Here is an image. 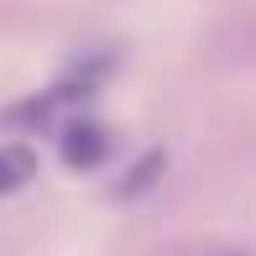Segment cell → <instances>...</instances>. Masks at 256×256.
I'll return each instance as SVG.
<instances>
[{"label":"cell","instance_id":"2","mask_svg":"<svg viewBox=\"0 0 256 256\" xmlns=\"http://www.w3.org/2000/svg\"><path fill=\"white\" fill-rule=\"evenodd\" d=\"M32 172H37V157H32L26 146H0V194L21 188Z\"/></svg>","mask_w":256,"mask_h":256},{"label":"cell","instance_id":"1","mask_svg":"<svg viewBox=\"0 0 256 256\" xmlns=\"http://www.w3.org/2000/svg\"><path fill=\"white\" fill-rule=\"evenodd\" d=\"M110 157V136L100 131L94 120H68V131H63V162L68 168H100V162Z\"/></svg>","mask_w":256,"mask_h":256}]
</instances>
